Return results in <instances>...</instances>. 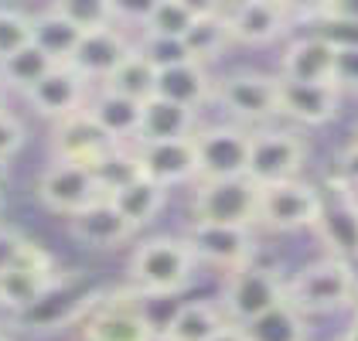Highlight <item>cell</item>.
Returning <instances> with one entry per match:
<instances>
[{
	"mask_svg": "<svg viewBox=\"0 0 358 341\" xmlns=\"http://www.w3.org/2000/svg\"><path fill=\"white\" fill-rule=\"evenodd\" d=\"M3 170H7V164H0V184H3Z\"/></svg>",
	"mask_w": 358,
	"mask_h": 341,
	"instance_id": "60d3db41",
	"label": "cell"
},
{
	"mask_svg": "<svg viewBox=\"0 0 358 341\" xmlns=\"http://www.w3.org/2000/svg\"><path fill=\"white\" fill-rule=\"evenodd\" d=\"M355 317H358V300H355Z\"/></svg>",
	"mask_w": 358,
	"mask_h": 341,
	"instance_id": "7bdbcfd3",
	"label": "cell"
},
{
	"mask_svg": "<svg viewBox=\"0 0 358 341\" xmlns=\"http://www.w3.org/2000/svg\"><path fill=\"white\" fill-rule=\"evenodd\" d=\"M338 181H341L348 191L358 195V140L348 143V147L341 150V157H338Z\"/></svg>",
	"mask_w": 358,
	"mask_h": 341,
	"instance_id": "8d00e7d4",
	"label": "cell"
},
{
	"mask_svg": "<svg viewBox=\"0 0 358 341\" xmlns=\"http://www.w3.org/2000/svg\"><path fill=\"white\" fill-rule=\"evenodd\" d=\"M52 286H55L52 259L31 242H17L10 256L0 263V304L10 311L38 307Z\"/></svg>",
	"mask_w": 358,
	"mask_h": 341,
	"instance_id": "3957f363",
	"label": "cell"
},
{
	"mask_svg": "<svg viewBox=\"0 0 358 341\" xmlns=\"http://www.w3.org/2000/svg\"><path fill=\"white\" fill-rule=\"evenodd\" d=\"M341 341H358V317L352 321V328L345 331V338H341Z\"/></svg>",
	"mask_w": 358,
	"mask_h": 341,
	"instance_id": "f35d334b",
	"label": "cell"
},
{
	"mask_svg": "<svg viewBox=\"0 0 358 341\" xmlns=\"http://www.w3.org/2000/svg\"><path fill=\"white\" fill-rule=\"evenodd\" d=\"M334 55L338 48L321 34H307L283 52V79L287 82L334 85Z\"/></svg>",
	"mask_w": 358,
	"mask_h": 341,
	"instance_id": "ac0fdd59",
	"label": "cell"
},
{
	"mask_svg": "<svg viewBox=\"0 0 358 341\" xmlns=\"http://www.w3.org/2000/svg\"><path fill=\"white\" fill-rule=\"evenodd\" d=\"M194 137V110H185L178 103H167L161 96L147 99L140 106L137 143H167Z\"/></svg>",
	"mask_w": 358,
	"mask_h": 341,
	"instance_id": "7402d4cb",
	"label": "cell"
},
{
	"mask_svg": "<svg viewBox=\"0 0 358 341\" xmlns=\"http://www.w3.org/2000/svg\"><path fill=\"white\" fill-rule=\"evenodd\" d=\"M303 157H307V147H303V140L297 133H287V130L252 133L249 137L246 177L256 188L297 181V170L303 168Z\"/></svg>",
	"mask_w": 358,
	"mask_h": 341,
	"instance_id": "5b68a950",
	"label": "cell"
},
{
	"mask_svg": "<svg viewBox=\"0 0 358 341\" xmlns=\"http://www.w3.org/2000/svg\"><path fill=\"white\" fill-rule=\"evenodd\" d=\"M85 92H89V82L72 65H55L28 92V103L34 106V113L48 116V119L58 123V119H69L72 113L85 110Z\"/></svg>",
	"mask_w": 358,
	"mask_h": 341,
	"instance_id": "9a60e30c",
	"label": "cell"
},
{
	"mask_svg": "<svg viewBox=\"0 0 358 341\" xmlns=\"http://www.w3.org/2000/svg\"><path fill=\"white\" fill-rule=\"evenodd\" d=\"M198 154V177L201 181H225V177H246L249 161V133L236 126H212L194 133Z\"/></svg>",
	"mask_w": 358,
	"mask_h": 341,
	"instance_id": "9c48e42d",
	"label": "cell"
},
{
	"mask_svg": "<svg viewBox=\"0 0 358 341\" xmlns=\"http://www.w3.org/2000/svg\"><path fill=\"white\" fill-rule=\"evenodd\" d=\"M85 341H157V328L134 307H103L83 328Z\"/></svg>",
	"mask_w": 358,
	"mask_h": 341,
	"instance_id": "603a6c76",
	"label": "cell"
},
{
	"mask_svg": "<svg viewBox=\"0 0 358 341\" xmlns=\"http://www.w3.org/2000/svg\"><path fill=\"white\" fill-rule=\"evenodd\" d=\"M219 99L239 119H270L280 116V79L259 72H236L219 82Z\"/></svg>",
	"mask_w": 358,
	"mask_h": 341,
	"instance_id": "7c38bea8",
	"label": "cell"
},
{
	"mask_svg": "<svg viewBox=\"0 0 358 341\" xmlns=\"http://www.w3.org/2000/svg\"><path fill=\"white\" fill-rule=\"evenodd\" d=\"M99 198H106V195H103L96 174L89 168H83V164L55 161L52 168H45L41 177H38V201L48 212L65 215V219L85 212L89 205H96Z\"/></svg>",
	"mask_w": 358,
	"mask_h": 341,
	"instance_id": "52a82bcc",
	"label": "cell"
},
{
	"mask_svg": "<svg viewBox=\"0 0 358 341\" xmlns=\"http://www.w3.org/2000/svg\"><path fill=\"white\" fill-rule=\"evenodd\" d=\"M338 341H341V338H338Z\"/></svg>",
	"mask_w": 358,
	"mask_h": 341,
	"instance_id": "ee69618b",
	"label": "cell"
},
{
	"mask_svg": "<svg viewBox=\"0 0 358 341\" xmlns=\"http://www.w3.org/2000/svg\"><path fill=\"white\" fill-rule=\"evenodd\" d=\"M317 232L321 239L331 246L334 259H352L358 256V195L348 191L341 181H338V195L334 201L321 205V219H317Z\"/></svg>",
	"mask_w": 358,
	"mask_h": 341,
	"instance_id": "e0dca14e",
	"label": "cell"
},
{
	"mask_svg": "<svg viewBox=\"0 0 358 341\" xmlns=\"http://www.w3.org/2000/svg\"><path fill=\"white\" fill-rule=\"evenodd\" d=\"M229 41L232 38H229V28H225V14H222L219 7H201L198 21H194L192 31L181 41V52H185V58L205 65V61L219 58Z\"/></svg>",
	"mask_w": 358,
	"mask_h": 341,
	"instance_id": "f1b7e54d",
	"label": "cell"
},
{
	"mask_svg": "<svg viewBox=\"0 0 358 341\" xmlns=\"http://www.w3.org/2000/svg\"><path fill=\"white\" fill-rule=\"evenodd\" d=\"M113 143L103 126L89 116V110H79L69 119H58L55 123V137H52V150H55V161H65V164H83V168H96L106 154H110Z\"/></svg>",
	"mask_w": 358,
	"mask_h": 341,
	"instance_id": "8fae6325",
	"label": "cell"
},
{
	"mask_svg": "<svg viewBox=\"0 0 358 341\" xmlns=\"http://www.w3.org/2000/svg\"><path fill=\"white\" fill-rule=\"evenodd\" d=\"M130 52H134V45L127 41V34H123V31L113 24V28L83 34L79 48L72 52V58H69L65 65H72L85 82H92V79L106 82V79L113 75V68L130 55Z\"/></svg>",
	"mask_w": 358,
	"mask_h": 341,
	"instance_id": "2e32d148",
	"label": "cell"
},
{
	"mask_svg": "<svg viewBox=\"0 0 358 341\" xmlns=\"http://www.w3.org/2000/svg\"><path fill=\"white\" fill-rule=\"evenodd\" d=\"M28 45H31V17L21 14V10L0 7V61L17 55Z\"/></svg>",
	"mask_w": 358,
	"mask_h": 341,
	"instance_id": "836d02e7",
	"label": "cell"
},
{
	"mask_svg": "<svg viewBox=\"0 0 358 341\" xmlns=\"http://www.w3.org/2000/svg\"><path fill=\"white\" fill-rule=\"evenodd\" d=\"M31 41L48 58H55L58 65H65V61L72 58V52L79 48L83 34L72 28L62 14H55V10L48 7V10H41V14L31 17Z\"/></svg>",
	"mask_w": 358,
	"mask_h": 341,
	"instance_id": "f546056e",
	"label": "cell"
},
{
	"mask_svg": "<svg viewBox=\"0 0 358 341\" xmlns=\"http://www.w3.org/2000/svg\"><path fill=\"white\" fill-rule=\"evenodd\" d=\"M256 205H259V188L249 177L201 181L194 195V222L249 228L256 222Z\"/></svg>",
	"mask_w": 358,
	"mask_h": 341,
	"instance_id": "277c9868",
	"label": "cell"
},
{
	"mask_svg": "<svg viewBox=\"0 0 358 341\" xmlns=\"http://www.w3.org/2000/svg\"><path fill=\"white\" fill-rule=\"evenodd\" d=\"M52 10L62 14L79 34L113 28L120 17V7H113L106 0H58V3H52Z\"/></svg>",
	"mask_w": 358,
	"mask_h": 341,
	"instance_id": "d6a6232c",
	"label": "cell"
},
{
	"mask_svg": "<svg viewBox=\"0 0 358 341\" xmlns=\"http://www.w3.org/2000/svg\"><path fill=\"white\" fill-rule=\"evenodd\" d=\"M89 116L103 126V133L110 137L113 143L123 140H137V130H140V103H130L123 96H113V92H99L92 103H85Z\"/></svg>",
	"mask_w": 358,
	"mask_h": 341,
	"instance_id": "83f0119b",
	"label": "cell"
},
{
	"mask_svg": "<svg viewBox=\"0 0 358 341\" xmlns=\"http://www.w3.org/2000/svg\"><path fill=\"white\" fill-rule=\"evenodd\" d=\"M185 242L192 246L194 259H205L212 266L222 270H239L252 259V235L249 228H236V226H205V222H194L185 235Z\"/></svg>",
	"mask_w": 358,
	"mask_h": 341,
	"instance_id": "4fadbf2b",
	"label": "cell"
},
{
	"mask_svg": "<svg viewBox=\"0 0 358 341\" xmlns=\"http://www.w3.org/2000/svg\"><path fill=\"white\" fill-rule=\"evenodd\" d=\"M137 168L143 177H150L154 184L171 188L181 181L198 177V154H194V140H167V143H137L134 150Z\"/></svg>",
	"mask_w": 358,
	"mask_h": 341,
	"instance_id": "5bb4252c",
	"label": "cell"
},
{
	"mask_svg": "<svg viewBox=\"0 0 358 341\" xmlns=\"http://www.w3.org/2000/svg\"><path fill=\"white\" fill-rule=\"evenodd\" d=\"M222 14H225V28H229L232 41L270 45L283 31H290V21L297 10L287 3H273V0H246V3L225 7Z\"/></svg>",
	"mask_w": 358,
	"mask_h": 341,
	"instance_id": "30bf717a",
	"label": "cell"
},
{
	"mask_svg": "<svg viewBox=\"0 0 358 341\" xmlns=\"http://www.w3.org/2000/svg\"><path fill=\"white\" fill-rule=\"evenodd\" d=\"M201 7L185 3V0H157L143 10V31L147 41H167V45H181L185 34L198 21Z\"/></svg>",
	"mask_w": 358,
	"mask_h": 341,
	"instance_id": "4316f807",
	"label": "cell"
},
{
	"mask_svg": "<svg viewBox=\"0 0 358 341\" xmlns=\"http://www.w3.org/2000/svg\"><path fill=\"white\" fill-rule=\"evenodd\" d=\"M103 89L113 92V96H123V99L143 106V103L154 99V92H157V65L143 55L140 48H134L130 55L113 68V75L103 82Z\"/></svg>",
	"mask_w": 358,
	"mask_h": 341,
	"instance_id": "d4e9b609",
	"label": "cell"
},
{
	"mask_svg": "<svg viewBox=\"0 0 358 341\" xmlns=\"http://www.w3.org/2000/svg\"><path fill=\"white\" fill-rule=\"evenodd\" d=\"M194 253L185 239H174V235H157V239H147L143 246H137V253L130 256V277L143 293H178L192 284L194 273Z\"/></svg>",
	"mask_w": 358,
	"mask_h": 341,
	"instance_id": "7a4b0ae2",
	"label": "cell"
},
{
	"mask_svg": "<svg viewBox=\"0 0 358 341\" xmlns=\"http://www.w3.org/2000/svg\"><path fill=\"white\" fill-rule=\"evenodd\" d=\"M0 113H3V85H0Z\"/></svg>",
	"mask_w": 358,
	"mask_h": 341,
	"instance_id": "ab89813d",
	"label": "cell"
},
{
	"mask_svg": "<svg viewBox=\"0 0 358 341\" xmlns=\"http://www.w3.org/2000/svg\"><path fill=\"white\" fill-rule=\"evenodd\" d=\"M55 65H58L55 58H48L38 45H34V41H31L28 48H21L17 55H10V58H3V61H0V85L21 89V92L28 96L31 89L41 82Z\"/></svg>",
	"mask_w": 358,
	"mask_h": 341,
	"instance_id": "1f68e13d",
	"label": "cell"
},
{
	"mask_svg": "<svg viewBox=\"0 0 358 341\" xmlns=\"http://www.w3.org/2000/svg\"><path fill=\"white\" fill-rule=\"evenodd\" d=\"M280 113L297 123H307V126H321L338 113V89L280 79Z\"/></svg>",
	"mask_w": 358,
	"mask_h": 341,
	"instance_id": "ffe728a7",
	"label": "cell"
},
{
	"mask_svg": "<svg viewBox=\"0 0 358 341\" xmlns=\"http://www.w3.org/2000/svg\"><path fill=\"white\" fill-rule=\"evenodd\" d=\"M334 89L358 92V45L355 48H338L334 55Z\"/></svg>",
	"mask_w": 358,
	"mask_h": 341,
	"instance_id": "d590c367",
	"label": "cell"
},
{
	"mask_svg": "<svg viewBox=\"0 0 358 341\" xmlns=\"http://www.w3.org/2000/svg\"><path fill=\"white\" fill-rule=\"evenodd\" d=\"M106 198L113 201V208L130 222L134 228L147 226V222H154V215L164 208V188L161 184H154L150 177H130L127 184H120L116 191H110Z\"/></svg>",
	"mask_w": 358,
	"mask_h": 341,
	"instance_id": "484cf974",
	"label": "cell"
},
{
	"mask_svg": "<svg viewBox=\"0 0 358 341\" xmlns=\"http://www.w3.org/2000/svg\"><path fill=\"white\" fill-rule=\"evenodd\" d=\"M21 147H24V123L3 110L0 113V164H7Z\"/></svg>",
	"mask_w": 358,
	"mask_h": 341,
	"instance_id": "e575fe53",
	"label": "cell"
},
{
	"mask_svg": "<svg viewBox=\"0 0 358 341\" xmlns=\"http://www.w3.org/2000/svg\"><path fill=\"white\" fill-rule=\"evenodd\" d=\"M0 341H10V338H7V335H3V331H0Z\"/></svg>",
	"mask_w": 358,
	"mask_h": 341,
	"instance_id": "b9f144b4",
	"label": "cell"
},
{
	"mask_svg": "<svg viewBox=\"0 0 358 341\" xmlns=\"http://www.w3.org/2000/svg\"><path fill=\"white\" fill-rule=\"evenodd\" d=\"M212 92V79L205 72V65H198L192 58H181V61H171L157 68V92L167 103H178L185 110H198Z\"/></svg>",
	"mask_w": 358,
	"mask_h": 341,
	"instance_id": "44dd1931",
	"label": "cell"
},
{
	"mask_svg": "<svg viewBox=\"0 0 358 341\" xmlns=\"http://www.w3.org/2000/svg\"><path fill=\"white\" fill-rule=\"evenodd\" d=\"M324 198L301 181H283V184H266L259 188V205H256V222H266L270 228L294 232V228H314L321 219Z\"/></svg>",
	"mask_w": 358,
	"mask_h": 341,
	"instance_id": "ba28073f",
	"label": "cell"
},
{
	"mask_svg": "<svg viewBox=\"0 0 358 341\" xmlns=\"http://www.w3.org/2000/svg\"><path fill=\"white\" fill-rule=\"evenodd\" d=\"M246 341H307V324L303 314L294 304H276L273 311L259 314L256 321L239 324Z\"/></svg>",
	"mask_w": 358,
	"mask_h": 341,
	"instance_id": "4dcf8cb0",
	"label": "cell"
},
{
	"mask_svg": "<svg viewBox=\"0 0 358 341\" xmlns=\"http://www.w3.org/2000/svg\"><path fill=\"white\" fill-rule=\"evenodd\" d=\"M283 300H287V286L280 284V277L273 270L246 263V266L229 273L222 311H225V317H232L236 324H249L259 314L273 311L276 304H283Z\"/></svg>",
	"mask_w": 358,
	"mask_h": 341,
	"instance_id": "8992f818",
	"label": "cell"
},
{
	"mask_svg": "<svg viewBox=\"0 0 358 341\" xmlns=\"http://www.w3.org/2000/svg\"><path fill=\"white\" fill-rule=\"evenodd\" d=\"M69 228H72V235H76L83 246H89V249H113V246L127 242V239L137 232V228L113 208L110 198H99L96 205H89L85 212L72 215V219H69Z\"/></svg>",
	"mask_w": 358,
	"mask_h": 341,
	"instance_id": "d6986e66",
	"label": "cell"
},
{
	"mask_svg": "<svg viewBox=\"0 0 358 341\" xmlns=\"http://www.w3.org/2000/svg\"><path fill=\"white\" fill-rule=\"evenodd\" d=\"M225 324L229 321H225V311L219 304L192 300V304H181L178 311L171 314L161 341H208L212 335H219Z\"/></svg>",
	"mask_w": 358,
	"mask_h": 341,
	"instance_id": "cb8c5ba5",
	"label": "cell"
},
{
	"mask_svg": "<svg viewBox=\"0 0 358 341\" xmlns=\"http://www.w3.org/2000/svg\"><path fill=\"white\" fill-rule=\"evenodd\" d=\"M358 300V280L345 259H317L287 284V304L301 314H331Z\"/></svg>",
	"mask_w": 358,
	"mask_h": 341,
	"instance_id": "6da1fadb",
	"label": "cell"
},
{
	"mask_svg": "<svg viewBox=\"0 0 358 341\" xmlns=\"http://www.w3.org/2000/svg\"><path fill=\"white\" fill-rule=\"evenodd\" d=\"M208 341H246V335H243V328H239V324H225L219 335H212Z\"/></svg>",
	"mask_w": 358,
	"mask_h": 341,
	"instance_id": "74e56055",
	"label": "cell"
}]
</instances>
